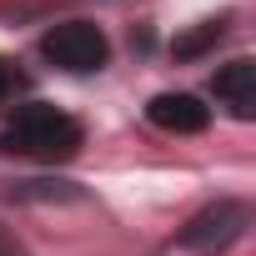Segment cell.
<instances>
[{
	"mask_svg": "<svg viewBox=\"0 0 256 256\" xmlns=\"http://www.w3.org/2000/svg\"><path fill=\"white\" fill-rule=\"evenodd\" d=\"M0 151L36 156V161H70L80 151V120L56 106H20L16 120L0 131Z\"/></svg>",
	"mask_w": 256,
	"mask_h": 256,
	"instance_id": "6da1fadb",
	"label": "cell"
},
{
	"mask_svg": "<svg viewBox=\"0 0 256 256\" xmlns=\"http://www.w3.org/2000/svg\"><path fill=\"white\" fill-rule=\"evenodd\" d=\"M40 50H46V60H50V66H60V70H70V76L100 70V66L110 60V40H106V30H100V26H90V20L50 26V30L40 36Z\"/></svg>",
	"mask_w": 256,
	"mask_h": 256,
	"instance_id": "7a4b0ae2",
	"label": "cell"
},
{
	"mask_svg": "<svg viewBox=\"0 0 256 256\" xmlns=\"http://www.w3.org/2000/svg\"><path fill=\"white\" fill-rule=\"evenodd\" d=\"M241 236H246V206L241 201H211L181 226V246L201 251V256H221Z\"/></svg>",
	"mask_w": 256,
	"mask_h": 256,
	"instance_id": "3957f363",
	"label": "cell"
},
{
	"mask_svg": "<svg viewBox=\"0 0 256 256\" xmlns=\"http://www.w3.org/2000/svg\"><path fill=\"white\" fill-rule=\"evenodd\" d=\"M211 90H216V100H221L236 120H251V116H256V66H251V60H226V66L216 70Z\"/></svg>",
	"mask_w": 256,
	"mask_h": 256,
	"instance_id": "277c9868",
	"label": "cell"
},
{
	"mask_svg": "<svg viewBox=\"0 0 256 256\" xmlns=\"http://www.w3.org/2000/svg\"><path fill=\"white\" fill-rule=\"evenodd\" d=\"M146 116L161 126V131H176V136H196V131H206V120H211V110H206L196 96H186V90L156 96V100L146 106Z\"/></svg>",
	"mask_w": 256,
	"mask_h": 256,
	"instance_id": "5b68a950",
	"label": "cell"
},
{
	"mask_svg": "<svg viewBox=\"0 0 256 256\" xmlns=\"http://www.w3.org/2000/svg\"><path fill=\"white\" fill-rule=\"evenodd\" d=\"M16 196H20V201H76L80 191H76L70 181H20Z\"/></svg>",
	"mask_w": 256,
	"mask_h": 256,
	"instance_id": "8992f818",
	"label": "cell"
},
{
	"mask_svg": "<svg viewBox=\"0 0 256 256\" xmlns=\"http://www.w3.org/2000/svg\"><path fill=\"white\" fill-rule=\"evenodd\" d=\"M216 40H221V20H201L191 36H181V40H176V56H201V50H206V46H216Z\"/></svg>",
	"mask_w": 256,
	"mask_h": 256,
	"instance_id": "52a82bcc",
	"label": "cell"
},
{
	"mask_svg": "<svg viewBox=\"0 0 256 256\" xmlns=\"http://www.w3.org/2000/svg\"><path fill=\"white\" fill-rule=\"evenodd\" d=\"M0 256H30V251H26V241H20L16 231H6V226H0Z\"/></svg>",
	"mask_w": 256,
	"mask_h": 256,
	"instance_id": "ba28073f",
	"label": "cell"
},
{
	"mask_svg": "<svg viewBox=\"0 0 256 256\" xmlns=\"http://www.w3.org/2000/svg\"><path fill=\"white\" fill-rule=\"evenodd\" d=\"M0 96H6V66H0Z\"/></svg>",
	"mask_w": 256,
	"mask_h": 256,
	"instance_id": "9c48e42d",
	"label": "cell"
}]
</instances>
